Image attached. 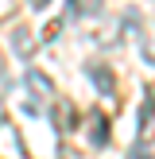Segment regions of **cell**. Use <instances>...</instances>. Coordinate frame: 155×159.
<instances>
[{
	"label": "cell",
	"instance_id": "5",
	"mask_svg": "<svg viewBox=\"0 0 155 159\" xmlns=\"http://www.w3.org/2000/svg\"><path fill=\"white\" fill-rule=\"evenodd\" d=\"M85 70H89L93 85H97L101 93H108V89H113V74H108V66H101V62H89V66H85Z\"/></svg>",
	"mask_w": 155,
	"mask_h": 159
},
{
	"label": "cell",
	"instance_id": "9",
	"mask_svg": "<svg viewBox=\"0 0 155 159\" xmlns=\"http://www.w3.org/2000/svg\"><path fill=\"white\" fill-rule=\"evenodd\" d=\"M0 124H4V113H0Z\"/></svg>",
	"mask_w": 155,
	"mask_h": 159
},
{
	"label": "cell",
	"instance_id": "8",
	"mask_svg": "<svg viewBox=\"0 0 155 159\" xmlns=\"http://www.w3.org/2000/svg\"><path fill=\"white\" fill-rule=\"evenodd\" d=\"M0 78H4V54H0Z\"/></svg>",
	"mask_w": 155,
	"mask_h": 159
},
{
	"label": "cell",
	"instance_id": "7",
	"mask_svg": "<svg viewBox=\"0 0 155 159\" xmlns=\"http://www.w3.org/2000/svg\"><path fill=\"white\" fill-rule=\"evenodd\" d=\"M31 4H35V8H46V4H51V0H31Z\"/></svg>",
	"mask_w": 155,
	"mask_h": 159
},
{
	"label": "cell",
	"instance_id": "3",
	"mask_svg": "<svg viewBox=\"0 0 155 159\" xmlns=\"http://www.w3.org/2000/svg\"><path fill=\"white\" fill-rule=\"evenodd\" d=\"M12 43H16V54H20V58H31V54H35V35H31L27 27H16Z\"/></svg>",
	"mask_w": 155,
	"mask_h": 159
},
{
	"label": "cell",
	"instance_id": "2",
	"mask_svg": "<svg viewBox=\"0 0 155 159\" xmlns=\"http://www.w3.org/2000/svg\"><path fill=\"white\" fill-rule=\"evenodd\" d=\"M23 82H27V89L35 93V97H51V89H54L51 78H46L43 70H27V78H23Z\"/></svg>",
	"mask_w": 155,
	"mask_h": 159
},
{
	"label": "cell",
	"instance_id": "1",
	"mask_svg": "<svg viewBox=\"0 0 155 159\" xmlns=\"http://www.w3.org/2000/svg\"><path fill=\"white\" fill-rule=\"evenodd\" d=\"M89 140H93V148H101V144L108 140V116L101 113V109L89 113Z\"/></svg>",
	"mask_w": 155,
	"mask_h": 159
},
{
	"label": "cell",
	"instance_id": "6",
	"mask_svg": "<svg viewBox=\"0 0 155 159\" xmlns=\"http://www.w3.org/2000/svg\"><path fill=\"white\" fill-rule=\"evenodd\" d=\"M128 159H151V152H147V144H144V148H132V152H128Z\"/></svg>",
	"mask_w": 155,
	"mask_h": 159
},
{
	"label": "cell",
	"instance_id": "4",
	"mask_svg": "<svg viewBox=\"0 0 155 159\" xmlns=\"http://www.w3.org/2000/svg\"><path fill=\"white\" fill-rule=\"evenodd\" d=\"M51 120H54L58 132H70V124H74V105H70V101H58V105L51 109Z\"/></svg>",
	"mask_w": 155,
	"mask_h": 159
}]
</instances>
